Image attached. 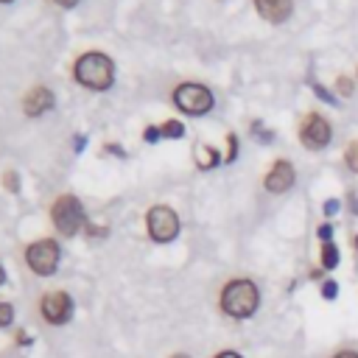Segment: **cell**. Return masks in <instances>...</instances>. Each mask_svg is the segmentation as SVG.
Listing matches in <instances>:
<instances>
[{
    "label": "cell",
    "instance_id": "d4e9b609",
    "mask_svg": "<svg viewBox=\"0 0 358 358\" xmlns=\"http://www.w3.org/2000/svg\"><path fill=\"white\" fill-rule=\"evenodd\" d=\"M53 3H56V6H62V8H70V6H76L78 0H53Z\"/></svg>",
    "mask_w": 358,
    "mask_h": 358
},
{
    "label": "cell",
    "instance_id": "ffe728a7",
    "mask_svg": "<svg viewBox=\"0 0 358 358\" xmlns=\"http://www.w3.org/2000/svg\"><path fill=\"white\" fill-rule=\"evenodd\" d=\"M227 140H229V154H227V162H232V159H235V154H238V140H235V134H229Z\"/></svg>",
    "mask_w": 358,
    "mask_h": 358
},
{
    "label": "cell",
    "instance_id": "3957f363",
    "mask_svg": "<svg viewBox=\"0 0 358 358\" xmlns=\"http://www.w3.org/2000/svg\"><path fill=\"white\" fill-rule=\"evenodd\" d=\"M173 103L185 112V115H207L213 109V92L204 87V84H193V81H185L173 90Z\"/></svg>",
    "mask_w": 358,
    "mask_h": 358
},
{
    "label": "cell",
    "instance_id": "30bf717a",
    "mask_svg": "<svg viewBox=\"0 0 358 358\" xmlns=\"http://www.w3.org/2000/svg\"><path fill=\"white\" fill-rule=\"evenodd\" d=\"M255 8L263 20L268 22H285L291 17V8H294V0H255Z\"/></svg>",
    "mask_w": 358,
    "mask_h": 358
},
{
    "label": "cell",
    "instance_id": "cb8c5ba5",
    "mask_svg": "<svg viewBox=\"0 0 358 358\" xmlns=\"http://www.w3.org/2000/svg\"><path fill=\"white\" fill-rule=\"evenodd\" d=\"M215 358H241V355H238L235 350H224V352H218Z\"/></svg>",
    "mask_w": 358,
    "mask_h": 358
},
{
    "label": "cell",
    "instance_id": "2e32d148",
    "mask_svg": "<svg viewBox=\"0 0 358 358\" xmlns=\"http://www.w3.org/2000/svg\"><path fill=\"white\" fill-rule=\"evenodd\" d=\"M11 316H14V310H11V305H6V302H0V327H6V324L11 322Z\"/></svg>",
    "mask_w": 358,
    "mask_h": 358
},
{
    "label": "cell",
    "instance_id": "ac0fdd59",
    "mask_svg": "<svg viewBox=\"0 0 358 358\" xmlns=\"http://www.w3.org/2000/svg\"><path fill=\"white\" fill-rule=\"evenodd\" d=\"M336 87H338V92H341V95H350V92H352V81H350V78H344V76L336 81Z\"/></svg>",
    "mask_w": 358,
    "mask_h": 358
},
{
    "label": "cell",
    "instance_id": "f1b7e54d",
    "mask_svg": "<svg viewBox=\"0 0 358 358\" xmlns=\"http://www.w3.org/2000/svg\"><path fill=\"white\" fill-rule=\"evenodd\" d=\"M355 249H358V235H355Z\"/></svg>",
    "mask_w": 358,
    "mask_h": 358
},
{
    "label": "cell",
    "instance_id": "603a6c76",
    "mask_svg": "<svg viewBox=\"0 0 358 358\" xmlns=\"http://www.w3.org/2000/svg\"><path fill=\"white\" fill-rule=\"evenodd\" d=\"M336 210H338V201H336V199H330V201H324V213H327V215H333Z\"/></svg>",
    "mask_w": 358,
    "mask_h": 358
},
{
    "label": "cell",
    "instance_id": "9a60e30c",
    "mask_svg": "<svg viewBox=\"0 0 358 358\" xmlns=\"http://www.w3.org/2000/svg\"><path fill=\"white\" fill-rule=\"evenodd\" d=\"M344 162H347V168H350L352 173H358V140H352V143L347 145V151H344Z\"/></svg>",
    "mask_w": 358,
    "mask_h": 358
},
{
    "label": "cell",
    "instance_id": "ba28073f",
    "mask_svg": "<svg viewBox=\"0 0 358 358\" xmlns=\"http://www.w3.org/2000/svg\"><path fill=\"white\" fill-rule=\"evenodd\" d=\"M39 308H42V316H45L50 324H62V322L70 319V308H73V302H70L67 294L53 291V294H45V296H42Z\"/></svg>",
    "mask_w": 358,
    "mask_h": 358
},
{
    "label": "cell",
    "instance_id": "5b68a950",
    "mask_svg": "<svg viewBox=\"0 0 358 358\" xmlns=\"http://www.w3.org/2000/svg\"><path fill=\"white\" fill-rule=\"evenodd\" d=\"M25 260H28V266H31L34 274L48 277V274H53L56 266H59V243L50 241V238L34 241V243L28 246V252H25Z\"/></svg>",
    "mask_w": 358,
    "mask_h": 358
},
{
    "label": "cell",
    "instance_id": "d6986e66",
    "mask_svg": "<svg viewBox=\"0 0 358 358\" xmlns=\"http://www.w3.org/2000/svg\"><path fill=\"white\" fill-rule=\"evenodd\" d=\"M347 207H350V210H352V213L358 215V187L347 193Z\"/></svg>",
    "mask_w": 358,
    "mask_h": 358
},
{
    "label": "cell",
    "instance_id": "484cf974",
    "mask_svg": "<svg viewBox=\"0 0 358 358\" xmlns=\"http://www.w3.org/2000/svg\"><path fill=\"white\" fill-rule=\"evenodd\" d=\"M6 185H8V187H11V190H14V187H17V182H14V173H8V176H6Z\"/></svg>",
    "mask_w": 358,
    "mask_h": 358
},
{
    "label": "cell",
    "instance_id": "7c38bea8",
    "mask_svg": "<svg viewBox=\"0 0 358 358\" xmlns=\"http://www.w3.org/2000/svg\"><path fill=\"white\" fill-rule=\"evenodd\" d=\"M218 151L215 148H210V145H196V165L199 168H213V165H218Z\"/></svg>",
    "mask_w": 358,
    "mask_h": 358
},
{
    "label": "cell",
    "instance_id": "4316f807",
    "mask_svg": "<svg viewBox=\"0 0 358 358\" xmlns=\"http://www.w3.org/2000/svg\"><path fill=\"white\" fill-rule=\"evenodd\" d=\"M3 280H6V271H3V266H0V285H3Z\"/></svg>",
    "mask_w": 358,
    "mask_h": 358
},
{
    "label": "cell",
    "instance_id": "8992f818",
    "mask_svg": "<svg viewBox=\"0 0 358 358\" xmlns=\"http://www.w3.org/2000/svg\"><path fill=\"white\" fill-rule=\"evenodd\" d=\"M145 224H148V235L157 243H168V241H173L179 235V215L171 207H165V204L151 207Z\"/></svg>",
    "mask_w": 358,
    "mask_h": 358
},
{
    "label": "cell",
    "instance_id": "4fadbf2b",
    "mask_svg": "<svg viewBox=\"0 0 358 358\" xmlns=\"http://www.w3.org/2000/svg\"><path fill=\"white\" fill-rule=\"evenodd\" d=\"M322 266L324 268H336L338 266V249L333 241H324L322 243Z\"/></svg>",
    "mask_w": 358,
    "mask_h": 358
},
{
    "label": "cell",
    "instance_id": "e0dca14e",
    "mask_svg": "<svg viewBox=\"0 0 358 358\" xmlns=\"http://www.w3.org/2000/svg\"><path fill=\"white\" fill-rule=\"evenodd\" d=\"M336 291H338V288H336V282H333V280L322 282V296H324V299H333V296H336Z\"/></svg>",
    "mask_w": 358,
    "mask_h": 358
},
{
    "label": "cell",
    "instance_id": "83f0119b",
    "mask_svg": "<svg viewBox=\"0 0 358 358\" xmlns=\"http://www.w3.org/2000/svg\"><path fill=\"white\" fill-rule=\"evenodd\" d=\"M173 358H190V355H185V352H176V355H173Z\"/></svg>",
    "mask_w": 358,
    "mask_h": 358
},
{
    "label": "cell",
    "instance_id": "9c48e42d",
    "mask_svg": "<svg viewBox=\"0 0 358 358\" xmlns=\"http://www.w3.org/2000/svg\"><path fill=\"white\" fill-rule=\"evenodd\" d=\"M294 179H296L294 165H291L288 159H277V162L271 165V171L266 173L263 185H266V190H268V193H285V190L294 185Z\"/></svg>",
    "mask_w": 358,
    "mask_h": 358
},
{
    "label": "cell",
    "instance_id": "277c9868",
    "mask_svg": "<svg viewBox=\"0 0 358 358\" xmlns=\"http://www.w3.org/2000/svg\"><path fill=\"white\" fill-rule=\"evenodd\" d=\"M50 218H53L56 229L70 238L84 224V207H81V201L76 196H59L56 204H53V210H50Z\"/></svg>",
    "mask_w": 358,
    "mask_h": 358
},
{
    "label": "cell",
    "instance_id": "6da1fadb",
    "mask_svg": "<svg viewBox=\"0 0 358 358\" xmlns=\"http://www.w3.org/2000/svg\"><path fill=\"white\" fill-rule=\"evenodd\" d=\"M73 73H76V81H78V84H84V87H90V90H98V92L109 90L112 81H115V64H112V59H109L106 53H101V50H90V53L78 56Z\"/></svg>",
    "mask_w": 358,
    "mask_h": 358
},
{
    "label": "cell",
    "instance_id": "5bb4252c",
    "mask_svg": "<svg viewBox=\"0 0 358 358\" xmlns=\"http://www.w3.org/2000/svg\"><path fill=\"white\" fill-rule=\"evenodd\" d=\"M185 134V126L179 120H165L159 126V137H182Z\"/></svg>",
    "mask_w": 358,
    "mask_h": 358
},
{
    "label": "cell",
    "instance_id": "44dd1931",
    "mask_svg": "<svg viewBox=\"0 0 358 358\" xmlns=\"http://www.w3.org/2000/svg\"><path fill=\"white\" fill-rule=\"evenodd\" d=\"M330 235H333V227H330V224H322V227H319V238H322V243L330 241Z\"/></svg>",
    "mask_w": 358,
    "mask_h": 358
},
{
    "label": "cell",
    "instance_id": "52a82bcc",
    "mask_svg": "<svg viewBox=\"0 0 358 358\" xmlns=\"http://www.w3.org/2000/svg\"><path fill=\"white\" fill-rule=\"evenodd\" d=\"M330 137H333L330 123H327L322 115H316V112H310V115L302 120V126H299V140H302V145L310 148V151L324 148V145L330 143Z\"/></svg>",
    "mask_w": 358,
    "mask_h": 358
},
{
    "label": "cell",
    "instance_id": "7a4b0ae2",
    "mask_svg": "<svg viewBox=\"0 0 358 358\" xmlns=\"http://www.w3.org/2000/svg\"><path fill=\"white\" fill-rule=\"evenodd\" d=\"M260 305L257 285L252 280H229L221 291V310L232 319H249Z\"/></svg>",
    "mask_w": 358,
    "mask_h": 358
},
{
    "label": "cell",
    "instance_id": "7402d4cb",
    "mask_svg": "<svg viewBox=\"0 0 358 358\" xmlns=\"http://www.w3.org/2000/svg\"><path fill=\"white\" fill-rule=\"evenodd\" d=\"M333 358H358V352L355 350H338V352H333Z\"/></svg>",
    "mask_w": 358,
    "mask_h": 358
},
{
    "label": "cell",
    "instance_id": "f546056e",
    "mask_svg": "<svg viewBox=\"0 0 358 358\" xmlns=\"http://www.w3.org/2000/svg\"><path fill=\"white\" fill-rule=\"evenodd\" d=\"M0 3H14V0H0Z\"/></svg>",
    "mask_w": 358,
    "mask_h": 358
},
{
    "label": "cell",
    "instance_id": "8fae6325",
    "mask_svg": "<svg viewBox=\"0 0 358 358\" xmlns=\"http://www.w3.org/2000/svg\"><path fill=\"white\" fill-rule=\"evenodd\" d=\"M50 106H53V92H50L48 87H34V90L25 95V101H22V109H25L28 117H39V115H45Z\"/></svg>",
    "mask_w": 358,
    "mask_h": 358
}]
</instances>
